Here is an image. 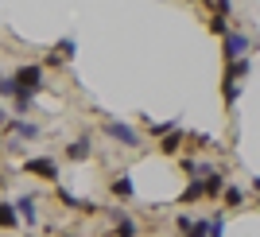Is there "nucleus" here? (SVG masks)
<instances>
[{
	"label": "nucleus",
	"instance_id": "f257e3e1",
	"mask_svg": "<svg viewBox=\"0 0 260 237\" xmlns=\"http://www.w3.org/2000/svg\"><path fill=\"white\" fill-rule=\"evenodd\" d=\"M12 78H16V86L27 90V94H43L47 90V66L43 63H20L12 70Z\"/></svg>",
	"mask_w": 260,
	"mask_h": 237
},
{
	"label": "nucleus",
	"instance_id": "f03ea898",
	"mask_svg": "<svg viewBox=\"0 0 260 237\" xmlns=\"http://www.w3.org/2000/svg\"><path fill=\"white\" fill-rule=\"evenodd\" d=\"M101 132H105L113 144H120V148H140V144H144L140 129H132V125H124V121H113V117H105Z\"/></svg>",
	"mask_w": 260,
	"mask_h": 237
},
{
	"label": "nucleus",
	"instance_id": "7ed1b4c3",
	"mask_svg": "<svg viewBox=\"0 0 260 237\" xmlns=\"http://www.w3.org/2000/svg\"><path fill=\"white\" fill-rule=\"evenodd\" d=\"M23 175H35V179H43V183H58V163L51 160V156H27V160L20 163Z\"/></svg>",
	"mask_w": 260,
	"mask_h": 237
},
{
	"label": "nucleus",
	"instance_id": "20e7f679",
	"mask_svg": "<svg viewBox=\"0 0 260 237\" xmlns=\"http://www.w3.org/2000/svg\"><path fill=\"white\" fill-rule=\"evenodd\" d=\"M252 51V39L245 32H241V27H229L225 35H221V58H245V54Z\"/></svg>",
	"mask_w": 260,
	"mask_h": 237
},
{
	"label": "nucleus",
	"instance_id": "39448f33",
	"mask_svg": "<svg viewBox=\"0 0 260 237\" xmlns=\"http://www.w3.org/2000/svg\"><path fill=\"white\" fill-rule=\"evenodd\" d=\"M4 132H8V140H12L8 148H20L23 140H39V132H43V129H39L35 121H27V117H12L8 125H4Z\"/></svg>",
	"mask_w": 260,
	"mask_h": 237
},
{
	"label": "nucleus",
	"instance_id": "423d86ee",
	"mask_svg": "<svg viewBox=\"0 0 260 237\" xmlns=\"http://www.w3.org/2000/svg\"><path fill=\"white\" fill-rule=\"evenodd\" d=\"M54 198H58L66 210H74V214H98L101 210L98 202H86V198H78L74 191H66V187H58V183H54Z\"/></svg>",
	"mask_w": 260,
	"mask_h": 237
},
{
	"label": "nucleus",
	"instance_id": "0eeeda50",
	"mask_svg": "<svg viewBox=\"0 0 260 237\" xmlns=\"http://www.w3.org/2000/svg\"><path fill=\"white\" fill-rule=\"evenodd\" d=\"M16 214H20V222L27 229H35L39 226V198H35V194H20V198H16Z\"/></svg>",
	"mask_w": 260,
	"mask_h": 237
},
{
	"label": "nucleus",
	"instance_id": "6e6552de",
	"mask_svg": "<svg viewBox=\"0 0 260 237\" xmlns=\"http://www.w3.org/2000/svg\"><path fill=\"white\" fill-rule=\"evenodd\" d=\"M198 179H202L206 198H221V191H225V175L217 171V167H198Z\"/></svg>",
	"mask_w": 260,
	"mask_h": 237
},
{
	"label": "nucleus",
	"instance_id": "1a4fd4ad",
	"mask_svg": "<svg viewBox=\"0 0 260 237\" xmlns=\"http://www.w3.org/2000/svg\"><path fill=\"white\" fill-rule=\"evenodd\" d=\"M70 163H86L89 156H93V140H89V132H82V136H74V140L66 144V152H62Z\"/></svg>",
	"mask_w": 260,
	"mask_h": 237
},
{
	"label": "nucleus",
	"instance_id": "9d476101",
	"mask_svg": "<svg viewBox=\"0 0 260 237\" xmlns=\"http://www.w3.org/2000/svg\"><path fill=\"white\" fill-rule=\"evenodd\" d=\"M113 237H140V229H136V222L128 218L124 206H113Z\"/></svg>",
	"mask_w": 260,
	"mask_h": 237
},
{
	"label": "nucleus",
	"instance_id": "9b49d317",
	"mask_svg": "<svg viewBox=\"0 0 260 237\" xmlns=\"http://www.w3.org/2000/svg\"><path fill=\"white\" fill-rule=\"evenodd\" d=\"M109 194H113V198H120V202H128L132 194H136V187H132V175H128V171H117L113 179H109Z\"/></svg>",
	"mask_w": 260,
	"mask_h": 237
},
{
	"label": "nucleus",
	"instance_id": "f8f14e48",
	"mask_svg": "<svg viewBox=\"0 0 260 237\" xmlns=\"http://www.w3.org/2000/svg\"><path fill=\"white\" fill-rule=\"evenodd\" d=\"M183 144H186V132L183 129H171V132H163V136H159V152H163V156H179Z\"/></svg>",
	"mask_w": 260,
	"mask_h": 237
},
{
	"label": "nucleus",
	"instance_id": "ddd939ff",
	"mask_svg": "<svg viewBox=\"0 0 260 237\" xmlns=\"http://www.w3.org/2000/svg\"><path fill=\"white\" fill-rule=\"evenodd\" d=\"M249 70H252L249 54H245V58H229V63H225V74H221V78H229V82H245V78H249Z\"/></svg>",
	"mask_w": 260,
	"mask_h": 237
},
{
	"label": "nucleus",
	"instance_id": "4468645a",
	"mask_svg": "<svg viewBox=\"0 0 260 237\" xmlns=\"http://www.w3.org/2000/svg\"><path fill=\"white\" fill-rule=\"evenodd\" d=\"M35 97H39V94L16 90V97H12V109H16V117H27V113H35Z\"/></svg>",
	"mask_w": 260,
	"mask_h": 237
},
{
	"label": "nucleus",
	"instance_id": "2eb2a0df",
	"mask_svg": "<svg viewBox=\"0 0 260 237\" xmlns=\"http://www.w3.org/2000/svg\"><path fill=\"white\" fill-rule=\"evenodd\" d=\"M51 51L58 54L62 63H74V58H78V39H74V35H62V39H58V43H54Z\"/></svg>",
	"mask_w": 260,
	"mask_h": 237
},
{
	"label": "nucleus",
	"instance_id": "dca6fc26",
	"mask_svg": "<svg viewBox=\"0 0 260 237\" xmlns=\"http://www.w3.org/2000/svg\"><path fill=\"white\" fill-rule=\"evenodd\" d=\"M140 125H144V129H148V132H152L155 140H159L163 132H171V129H179V121H152V117H148V113H140Z\"/></svg>",
	"mask_w": 260,
	"mask_h": 237
},
{
	"label": "nucleus",
	"instance_id": "f3484780",
	"mask_svg": "<svg viewBox=\"0 0 260 237\" xmlns=\"http://www.w3.org/2000/svg\"><path fill=\"white\" fill-rule=\"evenodd\" d=\"M20 214H16V202H0V229H20Z\"/></svg>",
	"mask_w": 260,
	"mask_h": 237
},
{
	"label": "nucleus",
	"instance_id": "a211bd4d",
	"mask_svg": "<svg viewBox=\"0 0 260 237\" xmlns=\"http://www.w3.org/2000/svg\"><path fill=\"white\" fill-rule=\"evenodd\" d=\"M198 198H206V191H202V179H198V175H190V183H186V191L179 194V202L190 206V202H198Z\"/></svg>",
	"mask_w": 260,
	"mask_h": 237
},
{
	"label": "nucleus",
	"instance_id": "6ab92c4d",
	"mask_svg": "<svg viewBox=\"0 0 260 237\" xmlns=\"http://www.w3.org/2000/svg\"><path fill=\"white\" fill-rule=\"evenodd\" d=\"M237 97H241V82L221 78V101H225V109H237Z\"/></svg>",
	"mask_w": 260,
	"mask_h": 237
},
{
	"label": "nucleus",
	"instance_id": "aec40b11",
	"mask_svg": "<svg viewBox=\"0 0 260 237\" xmlns=\"http://www.w3.org/2000/svg\"><path fill=\"white\" fill-rule=\"evenodd\" d=\"M206 27H210V32L217 35V39H221V35H225L229 27H233V23H229V16H221V12H210V20H206Z\"/></svg>",
	"mask_w": 260,
	"mask_h": 237
},
{
	"label": "nucleus",
	"instance_id": "412c9836",
	"mask_svg": "<svg viewBox=\"0 0 260 237\" xmlns=\"http://www.w3.org/2000/svg\"><path fill=\"white\" fill-rule=\"evenodd\" d=\"M221 202H225V210H237V206L245 202V191H241V187H225V191H221Z\"/></svg>",
	"mask_w": 260,
	"mask_h": 237
},
{
	"label": "nucleus",
	"instance_id": "4be33fe9",
	"mask_svg": "<svg viewBox=\"0 0 260 237\" xmlns=\"http://www.w3.org/2000/svg\"><path fill=\"white\" fill-rule=\"evenodd\" d=\"M183 237H210V218H198L183 229Z\"/></svg>",
	"mask_w": 260,
	"mask_h": 237
},
{
	"label": "nucleus",
	"instance_id": "5701e85b",
	"mask_svg": "<svg viewBox=\"0 0 260 237\" xmlns=\"http://www.w3.org/2000/svg\"><path fill=\"white\" fill-rule=\"evenodd\" d=\"M16 90H20V86H16V78H12V74H0V97H8V101H12Z\"/></svg>",
	"mask_w": 260,
	"mask_h": 237
},
{
	"label": "nucleus",
	"instance_id": "b1692460",
	"mask_svg": "<svg viewBox=\"0 0 260 237\" xmlns=\"http://www.w3.org/2000/svg\"><path fill=\"white\" fill-rule=\"evenodd\" d=\"M202 4H206L210 12H221V16H229V12H233V4H229V0H202Z\"/></svg>",
	"mask_w": 260,
	"mask_h": 237
},
{
	"label": "nucleus",
	"instance_id": "393cba45",
	"mask_svg": "<svg viewBox=\"0 0 260 237\" xmlns=\"http://www.w3.org/2000/svg\"><path fill=\"white\" fill-rule=\"evenodd\" d=\"M43 66H47V70H62L66 63H62V58H58L54 51H47V54H43Z\"/></svg>",
	"mask_w": 260,
	"mask_h": 237
},
{
	"label": "nucleus",
	"instance_id": "a878e982",
	"mask_svg": "<svg viewBox=\"0 0 260 237\" xmlns=\"http://www.w3.org/2000/svg\"><path fill=\"white\" fill-rule=\"evenodd\" d=\"M225 233V218L217 214V218H210V237H221Z\"/></svg>",
	"mask_w": 260,
	"mask_h": 237
},
{
	"label": "nucleus",
	"instance_id": "bb28decb",
	"mask_svg": "<svg viewBox=\"0 0 260 237\" xmlns=\"http://www.w3.org/2000/svg\"><path fill=\"white\" fill-rule=\"evenodd\" d=\"M179 163H183V171H186V175H198V167H202V163H198V160H190V156H183Z\"/></svg>",
	"mask_w": 260,
	"mask_h": 237
},
{
	"label": "nucleus",
	"instance_id": "cd10ccee",
	"mask_svg": "<svg viewBox=\"0 0 260 237\" xmlns=\"http://www.w3.org/2000/svg\"><path fill=\"white\" fill-rule=\"evenodd\" d=\"M190 222H194V218H190V214H179V218H175V226H179V233H183V229L190 226Z\"/></svg>",
	"mask_w": 260,
	"mask_h": 237
},
{
	"label": "nucleus",
	"instance_id": "c85d7f7f",
	"mask_svg": "<svg viewBox=\"0 0 260 237\" xmlns=\"http://www.w3.org/2000/svg\"><path fill=\"white\" fill-rule=\"evenodd\" d=\"M194 148H210V136H206V132H194Z\"/></svg>",
	"mask_w": 260,
	"mask_h": 237
},
{
	"label": "nucleus",
	"instance_id": "c756f323",
	"mask_svg": "<svg viewBox=\"0 0 260 237\" xmlns=\"http://www.w3.org/2000/svg\"><path fill=\"white\" fill-rule=\"evenodd\" d=\"M8 121H12V113H8V109H0V132H4V125H8Z\"/></svg>",
	"mask_w": 260,
	"mask_h": 237
},
{
	"label": "nucleus",
	"instance_id": "7c9ffc66",
	"mask_svg": "<svg viewBox=\"0 0 260 237\" xmlns=\"http://www.w3.org/2000/svg\"><path fill=\"white\" fill-rule=\"evenodd\" d=\"M252 187H256V191H260V175H256V179H252Z\"/></svg>",
	"mask_w": 260,
	"mask_h": 237
},
{
	"label": "nucleus",
	"instance_id": "2f4dec72",
	"mask_svg": "<svg viewBox=\"0 0 260 237\" xmlns=\"http://www.w3.org/2000/svg\"><path fill=\"white\" fill-rule=\"evenodd\" d=\"M62 237H74V233H62Z\"/></svg>",
	"mask_w": 260,
	"mask_h": 237
}]
</instances>
